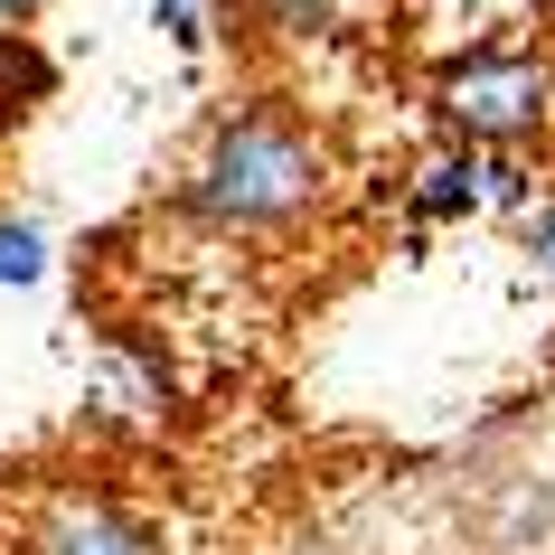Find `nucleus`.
I'll list each match as a JSON object with an SVG mask.
<instances>
[{
    "instance_id": "f257e3e1",
    "label": "nucleus",
    "mask_w": 555,
    "mask_h": 555,
    "mask_svg": "<svg viewBox=\"0 0 555 555\" xmlns=\"http://www.w3.org/2000/svg\"><path fill=\"white\" fill-rule=\"evenodd\" d=\"M321 198H330V142L293 104L255 94V104H227L207 122V142H198L170 207L207 235H283Z\"/></svg>"
},
{
    "instance_id": "f03ea898",
    "label": "nucleus",
    "mask_w": 555,
    "mask_h": 555,
    "mask_svg": "<svg viewBox=\"0 0 555 555\" xmlns=\"http://www.w3.org/2000/svg\"><path fill=\"white\" fill-rule=\"evenodd\" d=\"M434 122L442 142L480 151H527L555 132V57L546 48H462L434 76Z\"/></svg>"
},
{
    "instance_id": "7ed1b4c3",
    "label": "nucleus",
    "mask_w": 555,
    "mask_h": 555,
    "mask_svg": "<svg viewBox=\"0 0 555 555\" xmlns=\"http://www.w3.org/2000/svg\"><path fill=\"white\" fill-rule=\"evenodd\" d=\"M29 555H160V537H151L122 499H104V490H66V499H48V518H38V537H29Z\"/></svg>"
},
{
    "instance_id": "20e7f679",
    "label": "nucleus",
    "mask_w": 555,
    "mask_h": 555,
    "mask_svg": "<svg viewBox=\"0 0 555 555\" xmlns=\"http://www.w3.org/2000/svg\"><path fill=\"white\" fill-rule=\"evenodd\" d=\"M480 207H490V151L480 142H434L414 160V179H405L414 227H470Z\"/></svg>"
},
{
    "instance_id": "39448f33",
    "label": "nucleus",
    "mask_w": 555,
    "mask_h": 555,
    "mask_svg": "<svg viewBox=\"0 0 555 555\" xmlns=\"http://www.w3.org/2000/svg\"><path fill=\"white\" fill-rule=\"evenodd\" d=\"M367 0H245V20L283 48H321V38H349Z\"/></svg>"
},
{
    "instance_id": "423d86ee",
    "label": "nucleus",
    "mask_w": 555,
    "mask_h": 555,
    "mask_svg": "<svg viewBox=\"0 0 555 555\" xmlns=\"http://www.w3.org/2000/svg\"><path fill=\"white\" fill-rule=\"evenodd\" d=\"M48 273V227L38 217H0V293H29Z\"/></svg>"
},
{
    "instance_id": "0eeeda50",
    "label": "nucleus",
    "mask_w": 555,
    "mask_h": 555,
    "mask_svg": "<svg viewBox=\"0 0 555 555\" xmlns=\"http://www.w3.org/2000/svg\"><path fill=\"white\" fill-rule=\"evenodd\" d=\"M490 207L499 217H527L537 207V160L527 151H490Z\"/></svg>"
},
{
    "instance_id": "6e6552de",
    "label": "nucleus",
    "mask_w": 555,
    "mask_h": 555,
    "mask_svg": "<svg viewBox=\"0 0 555 555\" xmlns=\"http://www.w3.org/2000/svg\"><path fill=\"white\" fill-rule=\"evenodd\" d=\"M151 29L170 38L179 57H207V38H217L207 29V0H151Z\"/></svg>"
},
{
    "instance_id": "1a4fd4ad",
    "label": "nucleus",
    "mask_w": 555,
    "mask_h": 555,
    "mask_svg": "<svg viewBox=\"0 0 555 555\" xmlns=\"http://www.w3.org/2000/svg\"><path fill=\"white\" fill-rule=\"evenodd\" d=\"M0 94H48V57L20 29H0Z\"/></svg>"
},
{
    "instance_id": "9d476101",
    "label": "nucleus",
    "mask_w": 555,
    "mask_h": 555,
    "mask_svg": "<svg viewBox=\"0 0 555 555\" xmlns=\"http://www.w3.org/2000/svg\"><path fill=\"white\" fill-rule=\"evenodd\" d=\"M527 263H537V283L555 293V198L527 207Z\"/></svg>"
},
{
    "instance_id": "9b49d317",
    "label": "nucleus",
    "mask_w": 555,
    "mask_h": 555,
    "mask_svg": "<svg viewBox=\"0 0 555 555\" xmlns=\"http://www.w3.org/2000/svg\"><path fill=\"white\" fill-rule=\"evenodd\" d=\"M38 20V0H0V29H29Z\"/></svg>"
}]
</instances>
